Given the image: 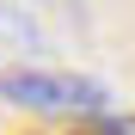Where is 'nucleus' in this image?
I'll list each match as a JSON object with an SVG mask.
<instances>
[{
    "mask_svg": "<svg viewBox=\"0 0 135 135\" xmlns=\"http://www.w3.org/2000/svg\"><path fill=\"white\" fill-rule=\"evenodd\" d=\"M0 98L25 104V110H49V117H98L104 110V86L80 80V74H43V68H25V74L0 80Z\"/></svg>",
    "mask_w": 135,
    "mask_h": 135,
    "instance_id": "f257e3e1",
    "label": "nucleus"
}]
</instances>
